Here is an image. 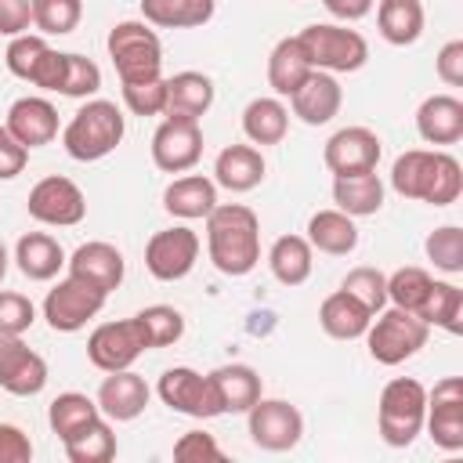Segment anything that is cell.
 <instances>
[{"label": "cell", "instance_id": "cell-1", "mask_svg": "<svg viewBox=\"0 0 463 463\" xmlns=\"http://www.w3.org/2000/svg\"><path fill=\"white\" fill-rule=\"evenodd\" d=\"M206 250L221 275H250L260 260V221L242 203H217L206 213Z\"/></svg>", "mask_w": 463, "mask_h": 463}, {"label": "cell", "instance_id": "cell-2", "mask_svg": "<svg viewBox=\"0 0 463 463\" xmlns=\"http://www.w3.org/2000/svg\"><path fill=\"white\" fill-rule=\"evenodd\" d=\"M391 188L405 199H420L430 206H449L463 192V166L449 152L409 148L391 166Z\"/></svg>", "mask_w": 463, "mask_h": 463}, {"label": "cell", "instance_id": "cell-3", "mask_svg": "<svg viewBox=\"0 0 463 463\" xmlns=\"http://www.w3.org/2000/svg\"><path fill=\"white\" fill-rule=\"evenodd\" d=\"M123 130H127V119H123L119 105L105 101V98H90L65 123L61 145L76 163H98L109 152H116V145L123 141Z\"/></svg>", "mask_w": 463, "mask_h": 463}, {"label": "cell", "instance_id": "cell-4", "mask_svg": "<svg viewBox=\"0 0 463 463\" xmlns=\"http://www.w3.org/2000/svg\"><path fill=\"white\" fill-rule=\"evenodd\" d=\"M423 416H427V391L420 380L412 376H394L383 391H380V405H376V427L380 438L391 449H405L416 441V434L423 430Z\"/></svg>", "mask_w": 463, "mask_h": 463}, {"label": "cell", "instance_id": "cell-5", "mask_svg": "<svg viewBox=\"0 0 463 463\" xmlns=\"http://www.w3.org/2000/svg\"><path fill=\"white\" fill-rule=\"evenodd\" d=\"M109 58L116 65L119 83H137V80H156L163 76V43L148 22H116L109 29Z\"/></svg>", "mask_w": 463, "mask_h": 463}, {"label": "cell", "instance_id": "cell-6", "mask_svg": "<svg viewBox=\"0 0 463 463\" xmlns=\"http://www.w3.org/2000/svg\"><path fill=\"white\" fill-rule=\"evenodd\" d=\"M427 336H430V326L405 307H387V311L380 307L365 329L369 354L380 365H402L420 347H427Z\"/></svg>", "mask_w": 463, "mask_h": 463}, {"label": "cell", "instance_id": "cell-7", "mask_svg": "<svg viewBox=\"0 0 463 463\" xmlns=\"http://www.w3.org/2000/svg\"><path fill=\"white\" fill-rule=\"evenodd\" d=\"M311 69L322 72H354L369 61V43L358 29L347 25H333V22H315L307 29L297 33Z\"/></svg>", "mask_w": 463, "mask_h": 463}, {"label": "cell", "instance_id": "cell-8", "mask_svg": "<svg viewBox=\"0 0 463 463\" xmlns=\"http://www.w3.org/2000/svg\"><path fill=\"white\" fill-rule=\"evenodd\" d=\"M145 351H152V344H148V333H145L137 315L119 318V322H105L87 336V358L101 373L130 369Z\"/></svg>", "mask_w": 463, "mask_h": 463}, {"label": "cell", "instance_id": "cell-9", "mask_svg": "<svg viewBox=\"0 0 463 463\" xmlns=\"http://www.w3.org/2000/svg\"><path fill=\"white\" fill-rule=\"evenodd\" d=\"M25 210L33 221L40 224H51V228H72L87 217V195L80 192L76 181L61 177V174H51V177H40L33 188H29V199H25Z\"/></svg>", "mask_w": 463, "mask_h": 463}, {"label": "cell", "instance_id": "cell-10", "mask_svg": "<svg viewBox=\"0 0 463 463\" xmlns=\"http://www.w3.org/2000/svg\"><path fill=\"white\" fill-rule=\"evenodd\" d=\"M105 297L109 293H101L98 286L69 275L43 297V318L54 333H76L105 307Z\"/></svg>", "mask_w": 463, "mask_h": 463}, {"label": "cell", "instance_id": "cell-11", "mask_svg": "<svg viewBox=\"0 0 463 463\" xmlns=\"http://www.w3.org/2000/svg\"><path fill=\"white\" fill-rule=\"evenodd\" d=\"M203 156V127L192 116L166 112V119L152 134V163L163 174H184Z\"/></svg>", "mask_w": 463, "mask_h": 463}, {"label": "cell", "instance_id": "cell-12", "mask_svg": "<svg viewBox=\"0 0 463 463\" xmlns=\"http://www.w3.org/2000/svg\"><path fill=\"white\" fill-rule=\"evenodd\" d=\"M250 438L257 449L264 452H286L300 441L304 434V416L297 405H289L286 398H257L250 405Z\"/></svg>", "mask_w": 463, "mask_h": 463}, {"label": "cell", "instance_id": "cell-13", "mask_svg": "<svg viewBox=\"0 0 463 463\" xmlns=\"http://www.w3.org/2000/svg\"><path fill=\"white\" fill-rule=\"evenodd\" d=\"M199 260V235L184 224H174V228H163L148 239L145 246V268L152 279L159 282H177L184 279Z\"/></svg>", "mask_w": 463, "mask_h": 463}, {"label": "cell", "instance_id": "cell-14", "mask_svg": "<svg viewBox=\"0 0 463 463\" xmlns=\"http://www.w3.org/2000/svg\"><path fill=\"white\" fill-rule=\"evenodd\" d=\"M159 398L163 405H170L174 412L181 416H192V420H213L221 416V402L213 394V383L210 376L188 369V365H174L159 376Z\"/></svg>", "mask_w": 463, "mask_h": 463}, {"label": "cell", "instance_id": "cell-15", "mask_svg": "<svg viewBox=\"0 0 463 463\" xmlns=\"http://www.w3.org/2000/svg\"><path fill=\"white\" fill-rule=\"evenodd\" d=\"M423 427L430 430V441L445 452L463 449V380L445 376L427 394V416Z\"/></svg>", "mask_w": 463, "mask_h": 463}, {"label": "cell", "instance_id": "cell-16", "mask_svg": "<svg viewBox=\"0 0 463 463\" xmlns=\"http://www.w3.org/2000/svg\"><path fill=\"white\" fill-rule=\"evenodd\" d=\"M43 383H47V362L22 336L0 333V387L7 394L29 398L40 394Z\"/></svg>", "mask_w": 463, "mask_h": 463}, {"label": "cell", "instance_id": "cell-17", "mask_svg": "<svg viewBox=\"0 0 463 463\" xmlns=\"http://www.w3.org/2000/svg\"><path fill=\"white\" fill-rule=\"evenodd\" d=\"M380 152H383V145H380L376 130H369V127H344V130H336V134L326 141L322 159H326V166L333 170V177H340V174H365V170H376Z\"/></svg>", "mask_w": 463, "mask_h": 463}, {"label": "cell", "instance_id": "cell-18", "mask_svg": "<svg viewBox=\"0 0 463 463\" xmlns=\"http://www.w3.org/2000/svg\"><path fill=\"white\" fill-rule=\"evenodd\" d=\"M340 101H344V90L336 83L333 72H322V69H311L307 80L289 94V105H293V116L307 127H322L329 123L336 112H340Z\"/></svg>", "mask_w": 463, "mask_h": 463}, {"label": "cell", "instance_id": "cell-19", "mask_svg": "<svg viewBox=\"0 0 463 463\" xmlns=\"http://www.w3.org/2000/svg\"><path fill=\"white\" fill-rule=\"evenodd\" d=\"M148 383L137 376V373H130V369H116V373H109L105 380H101V387H98V409H101V416L105 420H116V423H127V420H137L141 412H145V405H148Z\"/></svg>", "mask_w": 463, "mask_h": 463}, {"label": "cell", "instance_id": "cell-20", "mask_svg": "<svg viewBox=\"0 0 463 463\" xmlns=\"http://www.w3.org/2000/svg\"><path fill=\"white\" fill-rule=\"evenodd\" d=\"M25 148H40V145H51L58 137V109L47 101V98H18L11 109H7V123H4Z\"/></svg>", "mask_w": 463, "mask_h": 463}, {"label": "cell", "instance_id": "cell-21", "mask_svg": "<svg viewBox=\"0 0 463 463\" xmlns=\"http://www.w3.org/2000/svg\"><path fill=\"white\" fill-rule=\"evenodd\" d=\"M65 264H69V275H76V279L98 286L101 293L119 289L123 271H127L123 253H119L112 242H83V246H76V253H72Z\"/></svg>", "mask_w": 463, "mask_h": 463}, {"label": "cell", "instance_id": "cell-22", "mask_svg": "<svg viewBox=\"0 0 463 463\" xmlns=\"http://www.w3.org/2000/svg\"><path fill=\"white\" fill-rule=\"evenodd\" d=\"M416 130L427 145H456L463 137V101L456 94H430L416 109Z\"/></svg>", "mask_w": 463, "mask_h": 463}, {"label": "cell", "instance_id": "cell-23", "mask_svg": "<svg viewBox=\"0 0 463 463\" xmlns=\"http://www.w3.org/2000/svg\"><path fill=\"white\" fill-rule=\"evenodd\" d=\"M264 170L268 163L257 145H228L213 159V184L228 192H250L264 181Z\"/></svg>", "mask_w": 463, "mask_h": 463}, {"label": "cell", "instance_id": "cell-24", "mask_svg": "<svg viewBox=\"0 0 463 463\" xmlns=\"http://www.w3.org/2000/svg\"><path fill=\"white\" fill-rule=\"evenodd\" d=\"M14 260H18V271L33 282H51L61 268H65V250L54 235L47 232H25L14 246Z\"/></svg>", "mask_w": 463, "mask_h": 463}, {"label": "cell", "instance_id": "cell-25", "mask_svg": "<svg viewBox=\"0 0 463 463\" xmlns=\"http://www.w3.org/2000/svg\"><path fill=\"white\" fill-rule=\"evenodd\" d=\"M369 322H373V311L362 300H354L347 289L329 293L322 300V307H318V326L333 340H358V336H365Z\"/></svg>", "mask_w": 463, "mask_h": 463}, {"label": "cell", "instance_id": "cell-26", "mask_svg": "<svg viewBox=\"0 0 463 463\" xmlns=\"http://www.w3.org/2000/svg\"><path fill=\"white\" fill-rule=\"evenodd\" d=\"M206 376L213 383V394L221 402V412H250V405L260 398V376H257L253 365L232 362V365H217Z\"/></svg>", "mask_w": 463, "mask_h": 463}, {"label": "cell", "instance_id": "cell-27", "mask_svg": "<svg viewBox=\"0 0 463 463\" xmlns=\"http://www.w3.org/2000/svg\"><path fill=\"white\" fill-rule=\"evenodd\" d=\"M163 206L166 213L181 217V221H195V217H206L213 206H217V184L203 174H184V177H174L163 192Z\"/></svg>", "mask_w": 463, "mask_h": 463}, {"label": "cell", "instance_id": "cell-28", "mask_svg": "<svg viewBox=\"0 0 463 463\" xmlns=\"http://www.w3.org/2000/svg\"><path fill=\"white\" fill-rule=\"evenodd\" d=\"M333 203L347 217H373L383 206V181L376 177V170L340 174L333 177Z\"/></svg>", "mask_w": 463, "mask_h": 463}, {"label": "cell", "instance_id": "cell-29", "mask_svg": "<svg viewBox=\"0 0 463 463\" xmlns=\"http://www.w3.org/2000/svg\"><path fill=\"white\" fill-rule=\"evenodd\" d=\"M304 239L318 253L344 257V253H351L358 246V228H354V217H347L344 210H318V213H311Z\"/></svg>", "mask_w": 463, "mask_h": 463}, {"label": "cell", "instance_id": "cell-30", "mask_svg": "<svg viewBox=\"0 0 463 463\" xmlns=\"http://www.w3.org/2000/svg\"><path fill=\"white\" fill-rule=\"evenodd\" d=\"M268 268L282 286H300L315 268V250L304 235H279L268 250Z\"/></svg>", "mask_w": 463, "mask_h": 463}, {"label": "cell", "instance_id": "cell-31", "mask_svg": "<svg viewBox=\"0 0 463 463\" xmlns=\"http://www.w3.org/2000/svg\"><path fill=\"white\" fill-rule=\"evenodd\" d=\"M307 72H311V61H307V54H304L297 36H286V40H279L271 47V54H268V83H271L275 94L289 98L307 80Z\"/></svg>", "mask_w": 463, "mask_h": 463}, {"label": "cell", "instance_id": "cell-32", "mask_svg": "<svg viewBox=\"0 0 463 463\" xmlns=\"http://www.w3.org/2000/svg\"><path fill=\"white\" fill-rule=\"evenodd\" d=\"M376 25H380V36L394 47L416 43L423 36V4L420 0H380Z\"/></svg>", "mask_w": 463, "mask_h": 463}, {"label": "cell", "instance_id": "cell-33", "mask_svg": "<svg viewBox=\"0 0 463 463\" xmlns=\"http://www.w3.org/2000/svg\"><path fill=\"white\" fill-rule=\"evenodd\" d=\"M217 11V0H141V14L159 29H195L206 25Z\"/></svg>", "mask_w": 463, "mask_h": 463}, {"label": "cell", "instance_id": "cell-34", "mask_svg": "<svg viewBox=\"0 0 463 463\" xmlns=\"http://www.w3.org/2000/svg\"><path fill=\"white\" fill-rule=\"evenodd\" d=\"M213 105V80L206 72H177L166 80V112H177V116H192L199 119L206 109ZM163 112V116H166Z\"/></svg>", "mask_w": 463, "mask_h": 463}, {"label": "cell", "instance_id": "cell-35", "mask_svg": "<svg viewBox=\"0 0 463 463\" xmlns=\"http://www.w3.org/2000/svg\"><path fill=\"white\" fill-rule=\"evenodd\" d=\"M289 130V109L279 98H253L242 109V134L253 145H279Z\"/></svg>", "mask_w": 463, "mask_h": 463}, {"label": "cell", "instance_id": "cell-36", "mask_svg": "<svg viewBox=\"0 0 463 463\" xmlns=\"http://www.w3.org/2000/svg\"><path fill=\"white\" fill-rule=\"evenodd\" d=\"M427 326H441L445 333H463V289L459 286H452V282H430V293H427V300L420 304V311H416Z\"/></svg>", "mask_w": 463, "mask_h": 463}, {"label": "cell", "instance_id": "cell-37", "mask_svg": "<svg viewBox=\"0 0 463 463\" xmlns=\"http://www.w3.org/2000/svg\"><path fill=\"white\" fill-rule=\"evenodd\" d=\"M61 445H65V456L72 463H109L116 456V434H112V427H109L105 416L90 420L87 427H80Z\"/></svg>", "mask_w": 463, "mask_h": 463}, {"label": "cell", "instance_id": "cell-38", "mask_svg": "<svg viewBox=\"0 0 463 463\" xmlns=\"http://www.w3.org/2000/svg\"><path fill=\"white\" fill-rule=\"evenodd\" d=\"M98 416H101L98 402L87 398V394H80V391H65V394H58V398L51 402V409H47V423H51V430H54L61 441L72 438L80 427H87V423L98 420Z\"/></svg>", "mask_w": 463, "mask_h": 463}, {"label": "cell", "instance_id": "cell-39", "mask_svg": "<svg viewBox=\"0 0 463 463\" xmlns=\"http://www.w3.org/2000/svg\"><path fill=\"white\" fill-rule=\"evenodd\" d=\"M430 275L423 271V268H416V264H405V268H398L394 275H387V300L394 304V307H405V311H420V304L427 300V293H430Z\"/></svg>", "mask_w": 463, "mask_h": 463}, {"label": "cell", "instance_id": "cell-40", "mask_svg": "<svg viewBox=\"0 0 463 463\" xmlns=\"http://www.w3.org/2000/svg\"><path fill=\"white\" fill-rule=\"evenodd\" d=\"M83 0H33V25L43 36H65L80 25Z\"/></svg>", "mask_w": 463, "mask_h": 463}, {"label": "cell", "instance_id": "cell-41", "mask_svg": "<svg viewBox=\"0 0 463 463\" xmlns=\"http://www.w3.org/2000/svg\"><path fill=\"white\" fill-rule=\"evenodd\" d=\"M423 250H427V260H430L438 271H445V275H459V271H463V232H459L456 224L434 228V232L427 235Z\"/></svg>", "mask_w": 463, "mask_h": 463}, {"label": "cell", "instance_id": "cell-42", "mask_svg": "<svg viewBox=\"0 0 463 463\" xmlns=\"http://www.w3.org/2000/svg\"><path fill=\"white\" fill-rule=\"evenodd\" d=\"M145 333H148V344L152 347H170L184 336V315L170 304H152V307H141L137 311Z\"/></svg>", "mask_w": 463, "mask_h": 463}, {"label": "cell", "instance_id": "cell-43", "mask_svg": "<svg viewBox=\"0 0 463 463\" xmlns=\"http://www.w3.org/2000/svg\"><path fill=\"white\" fill-rule=\"evenodd\" d=\"M340 289H347L354 300H362L373 315L387 304V275L380 268H351L340 282Z\"/></svg>", "mask_w": 463, "mask_h": 463}, {"label": "cell", "instance_id": "cell-44", "mask_svg": "<svg viewBox=\"0 0 463 463\" xmlns=\"http://www.w3.org/2000/svg\"><path fill=\"white\" fill-rule=\"evenodd\" d=\"M98 87H101V69L90 58L65 51V76H61L58 94H65V98H90V94H98Z\"/></svg>", "mask_w": 463, "mask_h": 463}, {"label": "cell", "instance_id": "cell-45", "mask_svg": "<svg viewBox=\"0 0 463 463\" xmlns=\"http://www.w3.org/2000/svg\"><path fill=\"white\" fill-rule=\"evenodd\" d=\"M123 105L134 116H163L166 112V80H137V83H123Z\"/></svg>", "mask_w": 463, "mask_h": 463}, {"label": "cell", "instance_id": "cell-46", "mask_svg": "<svg viewBox=\"0 0 463 463\" xmlns=\"http://www.w3.org/2000/svg\"><path fill=\"white\" fill-rule=\"evenodd\" d=\"M43 51H47V40H43V36H33V33H22V36H11V43H7V51H4V61H7V72L29 83V76H33V69H36V61L43 58Z\"/></svg>", "mask_w": 463, "mask_h": 463}, {"label": "cell", "instance_id": "cell-47", "mask_svg": "<svg viewBox=\"0 0 463 463\" xmlns=\"http://www.w3.org/2000/svg\"><path fill=\"white\" fill-rule=\"evenodd\" d=\"M36 322V307L25 293H14V289H0V333H11V336H22L25 329H33Z\"/></svg>", "mask_w": 463, "mask_h": 463}, {"label": "cell", "instance_id": "cell-48", "mask_svg": "<svg viewBox=\"0 0 463 463\" xmlns=\"http://www.w3.org/2000/svg\"><path fill=\"white\" fill-rule=\"evenodd\" d=\"M174 459H181V463H221L224 452L213 441V434H206V430H184L174 441Z\"/></svg>", "mask_w": 463, "mask_h": 463}, {"label": "cell", "instance_id": "cell-49", "mask_svg": "<svg viewBox=\"0 0 463 463\" xmlns=\"http://www.w3.org/2000/svg\"><path fill=\"white\" fill-rule=\"evenodd\" d=\"M25 163H29V148L7 127H0V181L18 177L25 170Z\"/></svg>", "mask_w": 463, "mask_h": 463}, {"label": "cell", "instance_id": "cell-50", "mask_svg": "<svg viewBox=\"0 0 463 463\" xmlns=\"http://www.w3.org/2000/svg\"><path fill=\"white\" fill-rule=\"evenodd\" d=\"M33 459V441L22 427L0 423V463H29Z\"/></svg>", "mask_w": 463, "mask_h": 463}, {"label": "cell", "instance_id": "cell-51", "mask_svg": "<svg viewBox=\"0 0 463 463\" xmlns=\"http://www.w3.org/2000/svg\"><path fill=\"white\" fill-rule=\"evenodd\" d=\"M434 72L441 83L449 87H463V40H449L438 58H434Z\"/></svg>", "mask_w": 463, "mask_h": 463}, {"label": "cell", "instance_id": "cell-52", "mask_svg": "<svg viewBox=\"0 0 463 463\" xmlns=\"http://www.w3.org/2000/svg\"><path fill=\"white\" fill-rule=\"evenodd\" d=\"M33 25V0H0V36H22Z\"/></svg>", "mask_w": 463, "mask_h": 463}, {"label": "cell", "instance_id": "cell-53", "mask_svg": "<svg viewBox=\"0 0 463 463\" xmlns=\"http://www.w3.org/2000/svg\"><path fill=\"white\" fill-rule=\"evenodd\" d=\"M373 4H376V0H322V7H326L333 18H340V22H358V18H365V14L373 11Z\"/></svg>", "mask_w": 463, "mask_h": 463}, {"label": "cell", "instance_id": "cell-54", "mask_svg": "<svg viewBox=\"0 0 463 463\" xmlns=\"http://www.w3.org/2000/svg\"><path fill=\"white\" fill-rule=\"evenodd\" d=\"M7 264H11V257H7V246L0 242V282H4V275H7Z\"/></svg>", "mask_w": 463, "mask_h": 463}]
</instances>
